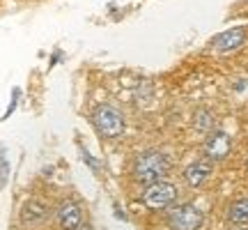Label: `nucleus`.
I'll use <instances>...</instances> for the list:
<instances>
[{
  "label": "nucleus",
  "instance_id": "nucleus-6",
  "mask_svg": "<svg viewBox=\"0 0 248 230\" xmlns=\"http://www.w3.org/2000/svg\"><path fill=\"white\" fill-rule=\"evenodd\" d=\"M246 39V30L244 28H232V30H225L221 35H216L212 39V49L216 53H230L234 49H239Z\"/></svg>",
  "mask_w": 248,
  "mask_h": 230
},
{
  "label": "nucleus",
  "instance_id": "nucleus-4",
  "mask_svg": "<svg viewBox=\"0 0 248 230\" xmlns=\"http://www.w3.org/2000/svg\"><path fill=\"white\" fill-rule=\"evenodd\" d=\"M177 200V189L170 182H154L142 191V203L150 210H166Z\"/></svg>",
  "mask_w": 248,
  "mask_h": 230
},
{
  "label": "nucleus",
  "instance_id": "nucleus-5",
  "mask_svg": "<svg viewBox=\"0 0 248 230\" xmlns=\"http://www.w3.org/2000/svg\"><path fill=\"white\" fill-rule=\"evenodd\" d=\"M55 219L62 230H78L83 226V210L76 200H64L55 212Z\"/></svg>",
  "mask_w": 248,
  "mask_h": 230
},
{
  "label": "nucleus",
  "instance_id": "nucleus-1",
  "mask_svg": "<svg viewBox=\"0 0 248 230\" xmlns=\"http://www.w3.org/2000/svg\"><path fill=\"white\" fill-rule=\"evenodd\" d=\"M170 157L159 150H150L138 154V159L133 161V180L138 184H154L161 182L170 173Z\"/></svg>",
  "mask_w": 248,
  "mask_h": 230
},
{
  "label": "nucleus",
  "instance_id": "nucleus-9",
  "mask_svg": "<svg viewBox=\"0 0 248 230\" xmlns=\"http://www.w3.org/2000/svg\"><path fill=\"white\" fill-rule=\"evenodd\" d=\"M212 175V164L209 161H193V164H188L184 170V180L188 182L191 186H202L207 180Z\"/></svg>",
  "mask_w": 248,
  "mask_h": 230
},
{
  "label": "nucleus",
  "instance_id": "nucleus-11",
  "mask_svg": "<svg viewBox=\"0 0 248 230\" xmlns=\"http://www.w3.org/2000/svg\"><path fill=\"white\" fill-rule=\"evenodd\" d=\"M212 124H214V117L209 111H198V115H195V129L198 131H209L212 129Z\"/></svg>",
  "mask_w": 248,
  "mask_h": 230
},
{
  "label": "nucleus",
  "instance_id": "nucleus-2",
  "mask_svg": "<svg viewBox=\"0 0 248 230\" xmlns=\"http://www.w3.org/2000/svg\"><path fill=\"white\" fill-rule=\"evenodd\" d=\"M92 124L104 138H117L126 129L124 115L110 104H101L92 111Z\"/></svg>",
  "mask_w": 248,
  "mask_h": 230
},
{
  "label": "nucleus",
  "instance_id": "nucleus-8",
  "mask_svg": "<svg viewBox=\"0 0 248 230\" xmlns=\"http://www.w3.org/2000/svg\"><path fill=\"white\" fill-rule=\"evenodd\" d=\"M46 219H48V207L42 200H37V198H30L23 205V210H21V221L26 223V226H39Z\"/></svg>",
  "mask_w": 248,
  "mask_h": 230
},
{
  "label": "nucleus",
  "instance_id": "nucleus-13",
  "mask_svg": "<svg viewBox=\"0 0 248 230\" xmlns=\"http://www.w3.org/2000/svg\"><path fill=\"white\" fill-rule=\"evenodd\" d=\"M80 230H90V228H80Z\"/></svg>",
  "mask_w": 248,
  "mask_h": 230
},
{
  "label": "nucleus",
  "instance_id": "nucleus-3",
  "mask_svg": "<svg viewBox=\"0 0 248 230\" xmlns=\"http://www.w3.org/2000/svg\"><path fill=\"white\" fill-rule=\"evenodd\" d=\"M170 230H198L202 226V212L195 205H177L168 212Z\"/></svg>",
  "mask_w": 248,
  "mask_h": 230
},
{
  "label": "nucleus",
  "instance_id": "nucleus-14",
  "mask_svg": "<svg viewBox=\"0 0 248 230\" xmlns=\"http://www.w3.org/2000/svg\"><path fill=\"white\" fill-rule=\"evenodd\" d=\"M246 166H248V161H246Z\"/></svg>",
  "mask_w": 248,
  "mask_h": 230
},
{
  "label": "nucleus",
  "instance_id": "nucleus-10",
  "mask_svg": "<svg viewBox=\"0 0 248 230\" xmlns=\"http://www.w3.org/2000/svg\"><path fill=\"white\" fill-rule=\"evenodd\" d=\"M228 219L237 226H246L248 223V198H239L230 205L228 210Z\"/></svg>",
  "mask_w": 248,
  "mask_h": 230
},
{
  "label": "nucleus",
  "instance_id": "nucleus-12",
  "mask_svg": "<svg viewBox=\"0 0 248 230\" xmlns=\"http://www.w3.org/2000/svg\"><path fill=\"white\" fill-rule=\"evenodd\" d=\"M237 230H248V228H244V226H241V228H237Z\"/></svg>",
  "mask_w": 248,
  "mask_h": 230
},
{
  "label": "nucleus",
  "instance_id": "nucleus-7",
  "mask_svg": "<svg viewBox=\"0 0 248 230\" xmlns=\"http://www.w3.org/2000/svg\"><path fill=\"white\" fill-rule=\"evenodd\" d=\"M230 152V136L223 131L209 133V138L204 141V154L209 161H221L223 157H228Z\"/></svg>",
  "mask_w": 248,
  "mask_h": 230
}]
</instances>
